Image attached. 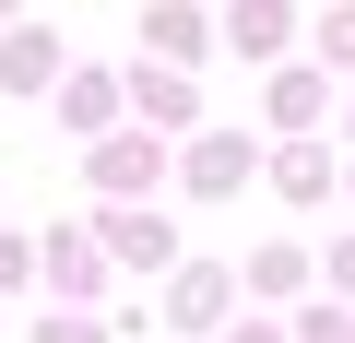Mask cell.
<instances>
[{"instance_id": "6da1fadb", "label": "cell", "mask_w": 355, "mask_h": 343, "mask_svg": "<svg viewBox=\"0 0 355 343\" xmlns=\"http://www.w3.org/2000/svg\"><path fill=\"white\" fill-rule=\"evenodd\" d=\"M107 261L166 272V261H178V225H166V213H107Z\"/></svg>"}, {"instance_id": "7a4b0ae2", "label": "cell", "mask_w": 355, "mask_h": 343, "mask_svg": "<svg viewBox=\"0 0 355 343\" xmlns=\"http://www.w3.org/2000/svg\"><path fill=\"white\" fill-rule=\"evenodd\" d=\"M154 166H166V154H154L142 130H107V142H95V190H154Z\"/></svg>"}, {"instance_id": "3957f363", "label": "cell", "mask_w": 355, "mask_h": 343, "mask_svg": "<svg viewBox=\"0 0 355 343\" xmlns=\"http://www.w3.org/2000/svg\"><path fill=\"white\" fill-rule=\"evenodd\" d=\"M237 178H249V142L237 130H202L190 142V190H237Z\"/></svg>"}, {"instance_id": "277c9868", "label": "cell", "mask_w": 355, "mask_h": 343, "mask_svg": "<svg viewBox=\"0 0 355 343\" xmlns=\"http://www.w3.org/2000/svg\"><path fill=\"white\" fill-rule=\"evenodd\" d=\"M0 83H12V95H36V83H60V48L24 24V36H0Z\"/></svg>"}, {"instance_id": "5b68a950", "label": "cell", "mask_w": 355, "mask_h": 343, "mask_svg": "<svg viewBox=\"0 0 355 343\" xmlns=\"http://www.w3.org/2000/svg\"><path fill=\"white\" fill-rule=\"evenodd\" d=\"M166 308H178V331H214V319H225V272H214V261H202V272H178Z\"/></svg>"}, {"instance_id": "8992f818", "label": "cell", "mask_w": 355, "mask_h": 343, "mask_svg": "<svg viewBox=\"0 0 355 343\" xmlns=\"http://www.w3.org/2000/svg\"><path fill=\"white\" fill-rule=\"evenodd\" d=\"M130 95H142V118H154V130H190V71H142Z\"/></svg>"}, {"instance_id": "52a82bcc", "label": "cell", "mask_w": 355, "mask_h": 343, "mask_svg": "<svg viewBox=\"0 0 355 343\" xmlns=\"http://www.w3.org/2000/svg\"><path fill=\"white\" fill-rule=\"evenodd\" d=\"M272 190H284V202H320V190H331V154H320V142H284Z\"/></svg>"}, {"instance_id": "ba28073f", "label": "cell", "mask_w": 355, "mask_h": 343, "mask_svg": "<svg viewBox=\"0 0 355 343\" xmlns=\"http://www.w3.org/2000/svg\"><path fill=\"white\" fill-rule=\"evenodd\" d=\"M225 36H237V48H284V36H296V12H284V0H237Z\"/></svg>"}, {"instance_id": "9c48e42d", "label": "cell", "mask_w": 355, "mask_h": 343, "mask_svg": "<svg viewBox=\"0 0 355 343\" xmlns=\"http://www.w3.org/2000/svg\"><path fill=\"white\" fill-rule=\"evenodd\" d=\"M48 284H60V296H95V249H83V237H48Z\"/></svg>"}, {"instance_id": "30bf717a", "label": "cell", "mask_w": 355, "mask_h": 343, "mask_svg": "<svg viewBox=\"0 0 355 343\" xmlns=\"http://www.w3.org/2000/svg\"><path fill=\"white\" fill-rule=\"evenodd\" d=\"M154 48H166V60H202V12H178V0H154Z\"/></svg>"}, {"instance_id": "8fae6325", "label": "cell", "mask_w": 355, "mask_h": 343, "mask_svg": "<svg viewBox=\"0 0 355 343\" xmlns=\"http://www.w3.org/2000/svg\"><path fill=\"white\" fill-rule=\"evenodd\" d=\"M320 60H331V71H355V0H331V12H320Z\"/></svg>"}, {"instance_id": "7c38bea8", "label": "cell", "mask_w": 355, "mask_h": 343, "mask_svg": "<svg viewBox=\"0 0 355 343\" xmlns=\"http://www.w3.org/2000/svg\"><path fill=\"white\" fill-rule=\"evenodd\" d=\"M308 107H320V71H284V83H272V118H284V130H296V118H308Z\"/></svg>"}, {"instance_id": "4fadbf2b", "label": "cell", "mask_w": 355, "mask_h": 343, "mask_svg": "<svg viewBox=\"0 0 355 343\" xmlns=\"http://www.w3.org/2000/svg\"><path fill=\"white\" fill-rule=\"evenodd\" d=\"M284 343H355V319H343V308H308V319H296Z\"/></svg>"}, {"instance_id": "5bb4252c", "label": "cell", "mask_w": 355, "mask_h": 343, "mask_svg": "<svg viewBox=\"0 0 355 343\" xmlns=\"http://www.w3.org/2000/svg\"><path fill=\"white\" fill-rule=\"evenodd\" d=\"M48 343H119V331H95V319H48Z\"/></svg>"}, {"instance_id": "9a60e30c", "label": "cell", "mask_w": 355, "mask_h": 343, "mask_svg": "<svg viewBox=\"0 0 355 343\" xmlns=\"http://www.w3.org/2000/svg\"><path fill=\"white\" fill-rule=\"evenodd\" d=\"M331 284H343V296H355V237H343V249H331Z\"/></svg>"}, {"instance_id": "2e32d148", "label": "cell", "mask_w": 355, "mask_h": 343, "mask_svg": "<svg viewBox=\"0 0 355 343\" xmlns=\"http://www.w3.org/2000/svg\"><path fill=\"white\" fill-rule=\"evenodd\" d=\"M225 343H284V331H261V319H249V331H225Z\"/></svg>"}, {"instance_id": "e0dca14e", "label": "cell", "mask_w": 355, "mask_h": 343, "mask_svg": "<svg viewBox=\"0 0 355 343\" xmlns=\"http://www.w3.org/2000/svg\"><path fill=\"white\" fill-rule=\"evenodd\" d=\"M0 12H12V0H0Z\"/></svg>"}]
</instances>
